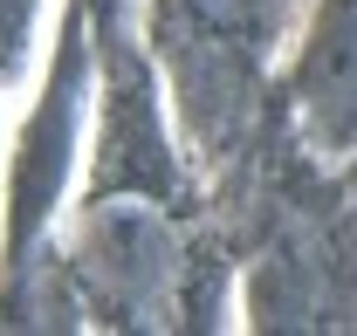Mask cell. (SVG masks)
Segmentation results:
<instances>
[{"instance_id":"1","label":"cell","mask_w":357,"mask_h":336,"mask_svg":"<svg viewBox=\"0 0 357 336\" xmlns=\"http://www.w3.org/2000/svg\"><path fill=\"white\" fill-rule=\"evenodd\" d=\"M303 103L316 124L357 130V0H330L310 35L303 62Z\"/></svg>"},{"instance_id":"2","label":"cell","mask_w":357,"mask_h":336,"mask_svg":"<svg viewBox=\"0 0 357 336\" xmlns=\"http://www.w3.org/2000/svg\"><path fill=\"white\" fill-rule=\"evenodd\" d=\"M185 7H192L199 21H248L261 0H185Z\"/></svg>"}]
</instances>
